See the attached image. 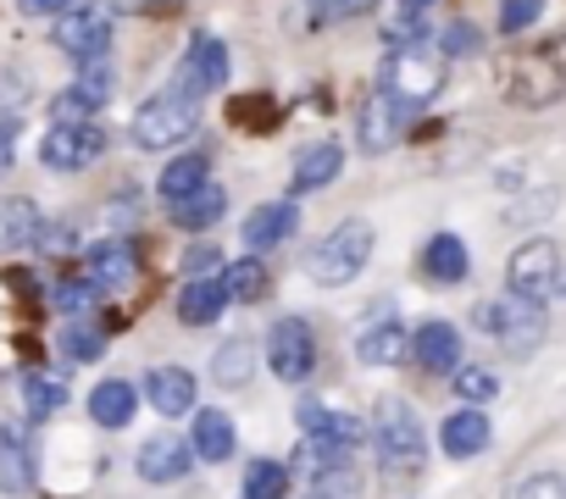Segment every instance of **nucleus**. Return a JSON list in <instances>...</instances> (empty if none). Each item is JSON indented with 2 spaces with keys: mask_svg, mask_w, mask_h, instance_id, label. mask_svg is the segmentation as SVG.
<instances>
[{
  "mask_svg": "<svg viewBox=\"0 0 566 499\" xmlns=\"http://www.w3.org/2000/svg\"><path fill=\"white\" fill-rule=\"evenodd\" d=\"M500 89L511 106L522 112H544L566 95V40L555 45H538V51H522L500 67Z\"/></svg>",
  "mask_w": 566,
  "mask_h": 499,
  "instance_id": "nucleus-1",
  "label": "nucleus"
},
{
  "mask_svg": "<svg viewBox=\"0 0 566 499\" xmlns=\"http://www.w3.org/2000/svg\"><path fill=\"white\" fill-rule=\"evenodd\" d=\"M444 78H450L444 51H439V45H428V40H406V45H400V51L384 62L378 89H384V95H395L406 112H422L428 100H439Z\"/></svg>",
  "mask_w": 566,
  "mask_h": 499,
  "instance_id": "nucleus-2",
  "label": "nucleus"
},
{
  "mask_svg": "<svg viewBox=\"0 0 566 499\" xmlns=\"http://www.w3.org/2000/svg\"><path fill=\"white\" fill-rule=\"evenodd\" d=\"M373 262V227L361 222V216H350V222H339L317 250H312V278L323 284V289H345L350 278H361V267Z\"/></svg>",
  "mask_w": 566,
  "mask_h": 499,
  "instance_id": "nucleus-3",
  "label": "nucleus"
},
{
  "mask_svg": "<svg viewBox=\"0 0 566 499\" xmlns=\"http://www.w3.org/2000/svg\"><path fill=\"white\" fill-rule=\"evenodd\" d=\"M200 128V100L195 95H178V89H161L139 106L134 117V145L139 150H172L184 145L189 134Z\"/></svg>",
  "mask_w": 566,
  "mask_h": 499,
  "instance_id": "nucleus-4",
  "label": "nucleus"
},
{
  "mask_svg": "<svg viewBox=\"0 0 566 499\" xmlns=\"http://www.w3.org/2000/svg\"><path fill=\"white\" fill-rule=\"evenodd\" d=\"M373 449L389 471H417L428 460V433L417 422V411L406 400H384L378 422H373Z\"/></svg>",
  "mask_w": 566,
  "mask_h": 499,
  "instance_id": "nucleus-5",
  "label": "nucleus"
},
{
  "mask_svg": "<svg viewBox=\"0 0 566 499\" xmlns=\"http://www.w3.org/2000/svg\"><path fill=\"white\" fill-rule=\"evenodd\" d=\"M112 34H117V23H112V7H101V0L67 7V12L56 18V29H51L56 51H67L73 62H95V56H106V51H112Z\"/></svg>",
  "mask_w": 566,
  "mask_h": 499,
  "instance_id": "nucleus-6",
  "label": "nucleus"
},
{
  "mask_svg": "<svg viewBox=\"0 0 566 499\" xmlns=\"http://www.w3.org/2000/svg\"><path fill=\"white\" fill-rule=\"evenodd\" d=\"M505 284H511V295H516V300L544 306V300L555 295V284H560V250H555L549 238H522V244L511 250Z\"/></svg>",
  "mask_w": 566,
  "mask_h": 499,
  "instance_id": "nucleus-7",
  "label": "nucleus"
},
{
  "mask_svg": "<svg viewBox=\"0 0 566 499\" xmlns=\"http://www.w3.org/2000/svg\"><path fill=\"white\" fill-rule=\"evenodd\" d=\"M266 367H272L277 383H306L312 367H317V333H312V322L283 317V322L266 333Z\"/></svg>",
  "mask_w": 566,
  "mask_h": 499,
  "instance_id": "nucleus-8",
  "label": "nucleus"
},
{
  "mask_svg": "<svg viewBox=\"0 0 566 499\" xmlns=\"http://www.w3.org/2000/svg\"><path fill=\"white\" fill-rule=\"evenodd\" d=\"M478 322L511 350V355H527L538 339H544V311L533 306V300H516V295H505V300H489V306H478Z\"/></svg>",
  "mask_w": 566,
  "mask_h": 499,
  "instance_id": "nucleus-9",
  "label": "nucleus"
},
{
  "mask_svg": "<svg viewBox=\"0 0 566 499\" xmlns=\"http://www.w3.org/2000/svg\"><path fill=\"white\" fill-rule=\"evenodd\" d=\"M106 156V134L95 123H56L45 139H40V161L51 172H84Z\"/></svg>",
  "mask_w": 566,
  "mask_h": 499,
  "instance_id": "nucleus-10",
  "label": "nucleus"
},
{
  "mask_svg": "<svg viewBox=\"0 0 566 499\" xmlns=\"http://www.w3.org/2000/svg\"><path fill=\"white\" fill-rule=\"evenodd\" d=\"M222 84H228V45L217 34H195L189 51H184V62H178V73H172V89L200 100V95H211Z\"/></svg>",
  "mask_w": 566,
  "mask_h": 499,
  "instance_id": "nucleus-11",
  "label": "nucleus"
},
{
  "mask_svg": "<svg viewBox=\"0 0 566 499\" xmlns=\"http://www.w3.org/2000/svg\"><path fill=\"white\" fill-rule=\"evenodd\" d=\"M406 117H411V112H406L395 95L373 89V95H367V106L356 112V145H361L367 156H384V150H395V139H400Z\"/></svg>",
  "mask_w": 566,
  "mask_h": 499,
  "instance_id": "nucleus-12",
  "label": "nucleus"
},
{
  "mask_svg": "<svg viewBox=\"0 0 566 499\" xmlns=\"http://www.w3.org/2000/svg\"><path fill=\"white\" fill-rule=\"evenodd\" d=\"M84 278L95 289H128L139 278V256H134V244L128 233H112L101 244H90V256H84Z\"/></svg>",
  "mask_w": 566,
  "mask_h": 499,
  "instance_id": "nucleus-13",
  "label": "nucleus"
},
{
  "mask_svg": "<svg viewBox=\"0 0 566 499\" xmlns=\"http://www.w3.org/2000/svg\"><path fill=\"white\" fill-rule=\"evenodd\" d=\"M189 466H195V449L172 427L139 444V477L145 482H178V477H189Z\"/></svg>",
  "mask_w": 566,
  "mask_h": 499,
  "instance_id": "nucleus-14",
  "label": "nucleus"
},
{
  "mask_svg": "<svg viewBox=\"0 0 566 499\" xmlns=\"http://www.w3.org/2000/svg\"><path fill=\"white\" fill-rule=\"evenodd\" d=\"M301 227V205L295 200H266L244 216V244H250V256H261V250L283 244V238H295Z\"/></svg>",
  "mask_w": 566,
  "mask_h": 499,
  "instance_id": "nucleus-15",
  "label": "nucleus"
},
{
  "mask_svg": "<svg viewBox=\"0 0 566 499\" xmlns=\"http://www.w3.org/2000/svg\"><path fill=\"white\" fill-rule=\"evenodd\" d=\"M411 361L422 372H455L461 367V333L450 322H422L411 333Z\"/></svg>",
  "mask_w": 566,
  "mask_h": 499,
  "instance_id": "nucleus-16",
  "label": "nucleus"
},
{
  "mask_svg": "<svg viewBox=\"0 0 566 499\" xmlns=\"http://www.w3.org/2000/svg\"><path fill=\"white\" fill-rule=\"evenodd\" d=\"M0 488L7 493L34 488V449H29V433L18 422H0Z\"/></svg>",
  "mask_w": 566,
  "mask_h": 499,
  "instance_id": "nucleus-17",
  "label": "nucleus"
},
{
  "mask_svg": "<svg viewBox=\"0 0 566 499\" xmlns=\"http://www.w3.org/2000/svg\"><path fill=\"white\" fill-rule=\"evenodd\" d=\"M145 400L156 405V416H189L195 411V372L184 367H156L145 378Z\"/></svg>",
  "mask_w": 566,
  "mask_h": 499,
  "instance_id": "nucleus-18",
  "label": "nucleus"
},
{
  "mask_svg": "<svg viewBox=\"0 0 566 499\" xmlns=\"http://www.w3.org/2000/svg\"><path fill=\"white\" fill-rule=\"evenodd\" d=\"M189 449H195V460H206V466H222L233 449H239V427H233V416L228 411H200L195 416V438H189Z\"/></svg>",
  "mask_w": 566,
  "mask_h": 499,
  "instance_id": "nucleus-19",
  "label": "nucleus"
},
{
  "mask_svg": "<svg viewBox=\"0 0 566 499\" xmlns=\"http://www.w3.org/2000/svg\"><path fill=\"white\" fill-rule=\"evenodd\" d=\"M439 444H444L450 460H472V455H483V449H489V416H483L478 405H461L455 416H444Z\"/></svg>",
  "mask_w": 566,
  "mask_h": 499,
  "instance_id": "nucleus-20",
  "label": "nucleus"
},
{
  "mask_svg": "<svg viewBox=\"0 0 566 499\" xmlns=\"http://www.w3.org/2000/svg\"><path fill=\"white\" fill-rule=\"evenodd\" d=\"M422 273H428V284H439V289L467 284V273H472L467 244H461L455 233H433V238H428V250H422Z\"/></svg>",
  "mask_w": 566,
  "mask_h": 499,
  "instance_id": "nucleus-21",
  "label": "nucleus"
},
{
  "mask_svg": "<svg viewBox=\"0 0 566 499\" xmlns=\"http://www.w3.org/2000/svg\"><path fill=\"white\" fill-rule=\"evenodd\" d=\"M45 216H40V205L34 200H23V194H12V200H0V250H18V244H45Z\"/></svg>",
  "mask_w": 566,
  "mask_h": 499,
  "instance_id": "nucleus-22",
  "label": "nucleus"
},
{
  "mask_svg": "<svg viewBox=\"0 0 566 499\" xmlns=\"http://www.w3.org/2000/svg\"><path fill=\"white\" fill-rule=\"evenodd\" d=\"M222 311H228V289H222V278H217V273H206V278H189V284H184V295H178V317H184L189 328H211Z\"/></svg>",
  "mask_w": 566,
  "mask_h": 499,
  "instance_id": "nucleus-23",
  "label": "nucleus"
},
{
  "mask_svg": "<svg viewBox=\"0 0 566 499\" xmlns=\"http://www.w3.org/2000/svg\"><path fill=\"white\" fill-rule=\"evenodd\" d=\"M134 411H139V389H134L128 378H106V383L90 389V416H95L101 427H128Z\"/></svg>",
  "mask_w": 566,
  "mask_h": 499,
  "instance_id": "nucleus-24",
  "label": "nucleus"
},
{
  "mask_svg": "<svg viewBox=\"0 0 566 499\" xmlns=\"http://www.w3.org/2000/svg\"><path fill=\"white\" fill-rule=\"evenodd\" d=\"M206 183H211V156H206V150L172 156V161L161 167V200H167V205L189 200V194H195V189H206Z\"/></svg>",
  "mask_w": 566,
  "mask_h": 499,
  "instance_id": "nucleus-25",
  "label": "nucleus"
},
{
  "mask_svg": "<svg viewBox=\"0 0 566 499\" xmlns=\"http://www.w3.org/2000/svg\"><path fill=\"white\" fill-rule=\"evenodd\" d=\"M356 355H361L367 367H400V361L411 355V339H406L400 322H373V328L356 339Z\"/></svg>",
  "mask_w": 566,
  "mask_h": 499,
  "instance_id": "nucleus-26",
  "label": "nucleus"
},
{
  "mask_svg": "<svg viewBox=\"0 0 566 499\" xmlns=\"http://www.w3.org/2000/svg\"><path fill=\"white\" fill-rule=\"evenodd\" d=\"M339 167H345V150H339L334 139H323V145L301 150V161H295V194H312V189L334 183V178H339Z\"/></svg>",
  "mask_w": 566,
  "mask_h": 499,
  "instance_id": "nucleus-27",
  "label": "nucleus"
},
{
  "mask_svg": "<svg viewBox=\"0 0 566 499\" xmlns=\"http://www.w3.org/2000/svg\"><path fill=\"white\" fill-rule=\"evenodd\" d=\"M167 211H172V222H178V227H189V233H206V227H217V222H222V211H228V194L206 183V189H195L189 200H178V205H167Z\"/></svg>",
  "mask_w": 566,
  "mask_h": 499,
  "instance_id": "nucleus-28",
  "label": "nucleus"
},
{
  "mask_svg": "<svg viewBox=\"0 0 566 499\" xmlns=\"http://www.w3.org/2000/svg\"><path fill=\"white\" fill-rule=\"evenodd\" d=\"M217 278H222V289H228V306H255V300L266 295V284H272V278H266V267H261L255 256L228 262Z\"/></svg>",
  "mask_w": 566,
  "mask_h": 499,
  "instance_id": "nucleus-29",
  "label": "nucleus"
},
{
  "mask_svg": "<svg viewBox=\"0 0 566 499\" xmlns=\"http://www.w3.org/2000/svg\"><path fill=\"white\" fill-rule=\"evenodd\" d=\"M290 493V466L283 460H250L244 466V499H283Z\"/></svg>",
  "mask_w": 566,
  "mask_h": 499,
  "instance_id": "nucleus-30",
  "label": "nucleus"
},
{
  "mask_svg": "<svg viewBox=\"0 0 566 499\" xmlns=\"http://www.w3.org/2000/svg\"><path fill=\"white\" fill-rule=\"evenodd\" d=\"M23 400H29V416H56V411L67 405V383L51 378V372H29Z\"/></svg>",
  "mask_w": 566,
  "mask_h": 499,
  "instance_id": "nucleus-31",
  "label": "nucleus"
},
{
  "mask_svg": "<svg viewBox=\"0 0 566 499\" xmlns=\"http://www.w3.org/2000/svg\"><path fill=\"white\" fill-rule=\"evenodd\" d=\"M101 106H106V95H95V89H84V84H73V89H62V95L51 100L56 123H95Z\"/></svg>",
  "mask_w": 566,
  "mask_h": 499,
  "instance_id": "nucleus-32",
  "label": "nucleus"
},
{
  "mask_svg": "<svg viewBox=\"0 0 566 499\" xmlns=\"http://www.w3.org/2000/svg\"><path fill=\"white\" fill-rule=\"evenodd\" d=\"M250 361H255V350H250L244 339L222 344L217 361H211V367H217V383H222V389H244V383H250Z\"/></svg>",
  "mask_w": 566,
  "mask_h": 499,
  "instance_id": "nucleus-33",
  "label": "nucleus"
},
{
  "mask_svg": "<svg viewBox=\"0 0 566 499\" xmlns=\"http://www.w3.org/2000/svg\"><path fill=\"white\" fill-rule=\"evenodd\" d=\"M62 350H67V361H95V355L106 350V328H95V322L73 317V328L62 333Z\"/></svg>",
  "mask_w": 566,
  "mask_h": 499,
  "instance_id": "nucleus-34",
  "label": "nucleus"
},
{
  "mask_svg": "<svg viewBox=\"0 0 566 499\" xmlns=\"http://www.w3.org/2000/svg\"><path fill=\"white\" fill-rule=\"evenodd\" d=\"M450 378H455V394H461V400H472V405H483V400H494V394H500V378H494V372H483V367H455Z\"/></svg>",
  "mask_w": 566,
  "mask_h": 499,
  "instance_id": "nucleus-35",
  "label": "nucleus"
},
{
  "mask_svg": "<svg viewBox=\"0 0 566 499\" xmlns=\"http://www.w3.org/2000/svg\"><path fill=\"white\" fill-rule=\"evenodd\" d=\"M95 300H101V289H95L90 278H67V284L56 289V306H62L67 317H90V311H95Z\"/></svg>",
  "mask_w": 566,
  "mask_h": 499,
  "instance_id": "nucleus-36",
  "label": "nucleus"
},
{
  "mask_svg": "<svg viewBox=\"0 0 566 499\" xmlns=\"http://www.w3.org/2000/svg\"><path fill=\"white\" fill-rule=\"evenodd\" d=\"M505 499H566V477H555V471H533V477H522Z\"/></svg>",
  "mask_w": 566,
  "mask_h": 499,
  "instance_id": "nucleus-37",
  "label": "nucleus"
},
{
  "mask_svg": "<svg viewBox=\"0 0 566 499\" xmlns=\"http://www.w3.org/2000/svg\"><path fill=\"white\" fill-rule=\"evenodd\" d=\"M361 488H356V477H350V466H339V471H323L317 482H312V493L306 499H356Z\"/></svg>",
  "mask_w": 566,
  "mask_h": 499,
  "instance_id": "nucleus-38",
  "label": "nucleus"
},
{
  "mask_svg": "<svg viewBox=\"0 0 566 499\" xmlns=\"http://www.w3.org/2000/svg\"><path fill=\"white\" fill-rule=\"evenodd\" d=\"M538 12H544V0H505V7H500V34H522V29H533Z\"/></svg>",
  "mask_w": 566,
  "mask_h": 499,
  "instance_id": "nucleus-39",
  "label": "nucleus"
},
{
  "mask_svg": "<svg viewBox=\"0 0 566 499\" xmlns=\"http://www.w3.org/2000/svg\"><path fill=\"white\" fill-rule=\"evenodd\" d=\"M367 12H378V0H317V23H350Z\"/></svg>",
  "mask_w": 566,
  "mask_h": 499,
  "instance_id": "nucleus-40",
  "label": "nucleus"
},
{
  "mask_svg": "<svg viewBox=\"0 0 566 499\" xmlns=\"http://www.w3.org/2000/svg\"><path fill=\"white\" fill-rule=\"evenodd\" d=\"M67 7H78V0H18L23 18H62Z\"/></svg>",
  "mask_w": 566,
  "mask_h": 499,
  "instance_id": "nucleus-41",
  "label": "nucleus"
},
{
  "mask_svg": "<svg viewBox=\"0 0 566 499\" xmlns=\"http://www.w3.org/2000/svg\"><path fill=\"white\" fill-rule=\"evenodd\" d=\"M189 273H195V278L222 273V262H217V250H211V244H195V250H189Z\"/></svg>",
  "mask_w": 566,
  "mask_h": 499,
  "instance_id": "nucleus-42",
  "label": "nucleus"
},
{
  "mask_svg": "<svg viewBox=\"0 0 566 499\" xmlns=\"http://www.w3.org/2000/svg\"><path fill=\"white\" fill-rule=\"evenodd\" d=\"M12 161H18V134H12V123H0V178L12 172Z\"/></svg>",
  "mask_w": 566,
  "mask_h": 499,
  "instance_id": "nucleus-43",
  "label": "nucleus"
},
{
  "mask_svg": "<svg viewBox=\"0 0 566 499\" xmlns=\"http://www.w3.org/2000/svg\"><path fill=\"white\" fill-rule=\"evenodd\" d=\"M422 7H433V0H406V12H422Z\"/></svg>",
  "mask_w": 566,
  "mask_h": 499,
  "instance_id": "nucleus-44",
  "label": "nucleus"
}]
</instances>
